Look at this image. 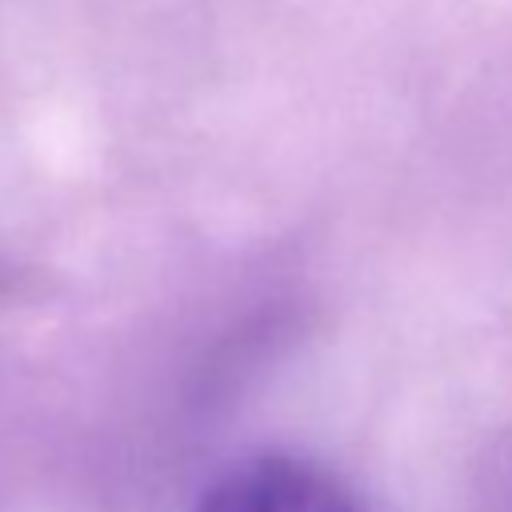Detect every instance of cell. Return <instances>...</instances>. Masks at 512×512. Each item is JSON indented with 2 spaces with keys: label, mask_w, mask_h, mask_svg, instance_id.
<instances>
[{
  "label": "cell",
  "mask_w": 512,
  "mask_h": 512,
  "mask_svg": "<svg viewBox=\"0 0 512 512\" xmlns=\"http://www.w3.org/2000/svg\"><path fill=\"white\" fill-rule=\"evenodd\" d=\"M192 512H364L328 464L296 452H256L208 480Z\"/></svg>",
  "instance_id": "1"
}]
</instances>
